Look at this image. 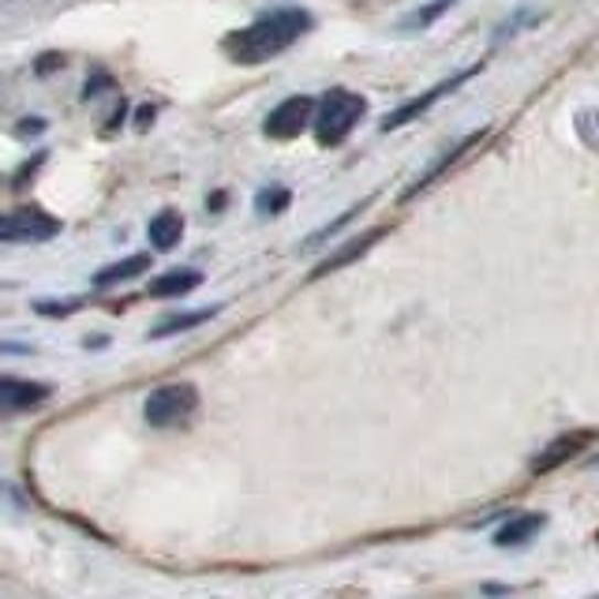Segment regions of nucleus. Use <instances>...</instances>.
Wrapping results in <instances>:
<instances>
[{
	"label": "nucleus",
	"mask_w": 599,
	"mask_h": 599,
	"mask_svg": "<svg viewBox=\"0 0 599 599\" xmlns=\"http://www.w3.org/2000/svg\"><path fill=\"white\" fill-rule=\"evenodd\" d=\"M217 315V308H199V311H180V315H169L161 319L154 330H150V338L161 341V338H173V334H184V330H195L203 327V322H211Z\"/></svg>",
	"instance_id": "obj_14"
},
{
	"label": "nucleus",
	"mask_w": 599,
	"mask_h": 599,
	"mask_svg": "<svg viewBox=\"0 0 599 599\" xmlns=\"http://www.w3.org/2000/svg\"><path fill=\"white\" fill-rule=\"evenodd\" d=\"M142 270H150V255H128V259H120L113 266H101V270L94 274V289H113V285L139 278Z\"/></svg>",
	"instance_id": "obj_13"
},
{
	"label": "nucleus",
	"mask_w": 599,
	"mask_h": 599,
	"mask_svg": "<svg viewBox=\"0 0 599 599\" xmlns=\"http://www.w3.org/2000/svg\"><path fill=\"white\" fill-rule=\"evenodd\" d=\"M101 87H113V79H109V75H90V83H87V90H83V98H94V94H98Z\"/></svg>",
	"instance_id": "obj_21"
},
{
	"label": "nucleus",
	"mask_w": 599,
	"mask_h": 599,
	"mask_svg": "<svg viewBox=\"0 0 599 599\" xmlns=\"http://www.w3.org/2000/svg\"><path fill=\"white\" fill-rule=\"evenodd\" d=\"M389 229H367V233H360V236H353V240L349 244H341L334 255H330V259H322L315 270H311V281L315 278H327V274H334V270H345L349 263H356L360 255H367L371 247H375L378 240H383Z\"/></svg>",
	"instance_id": "obj_8"
},
{
	"label": "nucleus",
	"mask_w": 599,
	"mask_h": 599,
	"mask_svg": "<svg viewBox=\"0 0 599 599\" xmlns=\"http://www.w3.org/2000/svg\"><path fill=\"white\" fill-rule=\"evenodd\" d=\"M150 117H154V106H142V109L136 113V124H139V128H147Z\"/></svg>",
	"instance_id": "obj_22"
},
{
	"label": "nucleus",
	"mask_w": 599,
	"mask_h": 599,
	"mask_svg": "<svg viewBox=\"0 0 599 599\" xmlns=\"http://www.w3.org/2000/svg\"><path fill=\"white\" fill-rule=\"evenodd\" d=\"M588 442H592V431L563 435V439H555V442L547 446V450H539V458L532 461V472H536V477H544V472H555L558 464H566L569 458H577V453H581Z\"/></svg>",
	"instance_id": "obj_9"
},
{
	"label": "nucleus",
	"mask_w": 599,
	"mask_h": 599,
	"mask_svg": "<svg viewBox=\"0 0 599 599\" xmlns=\"http://www.w3.org/2000/svg\"><path fill=\"white\" fill-rule=\"evenodd\" d=\"M360 211H364V203H360V206H353V211H345V214L338 217L334 225H327V229H322V233H315V236H311V240L303 244V247H319V244H327V236H334V233L341 229V225H349V222H353V217H356Z\"/></svg>",
	"instance_id": "obj_19"
},
{
	"label": "nucleus",
	"mask_w": 599,
	"mask_h": 599,
	"mask_svg": "<svg viewBox=\"0 0 599 599\" xmlns=\"http://www.w3.org/2000/svg\"><path fill=\"white\" fill-rule=\"evenodd\" d=\"M53 397V386L34 383V378L0 375V405L4 408H38Z\"/></svg>",
	"instance_id": "obj_7"
},
{
	"label": "nucleus",
	"mask_w": 599,
	"mask_h": 599,
	"mask_svg": "<svg viewBox=\"0 0 599 599\" xmlns=\"http://www.w3.org/2000/svg\"><path fill=\"white\" fill-rule=\"evenodd\" d=\"M180 236H184V217L177 211H165L150 222V244H154V252H173Z\"/></svg>",
	"instance_id": "obj_15"
},
{
	"label": "nucleus",
	"mask_w": 599,
	"mask_h": 599,
	"mask_svg": "<svg viewBox=\"0 0 599 599\" xmlns=\"http://www.w3.org/2000/svg\"><path fill=\"white\" fill-rule=\"evenodd\" d=\"M544 525H547L544 513H517V517H510L506 525L494 532V544H499V547H521V544H528V539L536 536Z\"/></svg>",
	"instance_id": "obj_11"
},
{
	"label": "nucleus",
	"mask_w": 599,
	"mask_h": 599,
	"mask_svg": "<svg viewBox=\"0 0 599 599\" xmlns=\"http://www.w3.org/2000/svg\"><path fill=\"white\" fill-rule=\"evenodd\" d=\"M453 4H458V0H431V4H424L420 12L408 19V26H431L435 19H439L442 12H450Z\"/></svg>",
	"instance_id": "obj_18"
},
{
	"label": "nucleus",
	"mask_w": 599,
	"mask_h": 599,
	"mask_svg": "<svg viewBox=\"0 0 599 599\" xmlns=\"http://www.w3.org/2000/svg\"><path fill=\"white\" fill-rule=\"evenodd\" d=\"M50 68H61V56H42V61H38V72H50Z\"/></svg>",
	"instance_id": "obj_23"
},
{
	"label": "nucleus",
	"mask_w": 599,
	"mask_h": 599,
	"mask_svg": "<svg viewBox=\"0 0 599 599\" xmlns=\"http://www.w3.org/2000/svg\"><path fill=\"white\" fill-rule=\"evenodd\" d=\"M42 131H45V120H42V117H26V120L15 128V136H42Z\"/></svg>",
	"instance_id": "obj_20"
},
{
	"label": "nucleus",
	"mask_w": 599,
	"mask_h": 599,
	"mask_svg": "<svg viewBox=\"0 0 599 599\" xmlns=\"http://www.w3.org/2000/svg\"><path fill=\"white\" fill-rule=\"evenodd\" d=\"M61 233V222L53 214L38 211V206H19L15 214H8V240H23V244H42L53 240Z\"/></svg>",
	"instance_id": "obj_6"
},
{
	"label": "nucleus",
	"mask_w": 599,
	"mask_h": 599,
	"mask_svg": "<svg viewBox=\"0 0 599 599\" xmlns=\"http://www.w3.org/2000/svg\"><path fill=\"white\" fill-rule=\"evenodd\" d=\"M483 139V131H477V136H469V139H461L458 142V147H450V150H446V154L439 158V161H435V165L431 169H427V173H420V180H416V184L413 188H405V195L402 199H413V195H420L424 192V188H431L435 184V180H439L442 173H446V169H450L453 165V161H461L464 154H469V150L472 147H477V142Z\"/></svg>",
	"instance_id": "obj_12"
},
{
	"label": "nucleus",
	"mask_w": 599,
	"mask_h": 599,
	"mask_svg": "<svg viewBox=\"0 0 599 599\" xmlns=\"http://www.w3.org/2000/svg\"><path fill=\"white\" fill-rule=\"evenodd\" d=\"M0 240H8V217L0 214Z\"/></svg>",
	"instance_id": "obj_24"
},
{
	"label": "nucleus",
	"mask_w": 599,
	"mask_h": 599,
	"mask_svg": "<svg viewBox=\"0 0 599 599\" xmlns=\"http://www.w3.org/2000/svg\"><path fill=\"white\" fill-rule=\"evenodd\" d=\"M311 31V15L303 8H278V12H266L255 23H247L244 31L225 38V53L236 64H263L270 56L289 50L292 42H300Z\"/></svg>",
	"instance_id": "obj_1"
},
{
	"label": "nucleus",
	"mask_w": 599,
	"mask_h": 599,
	"mask_svg": "<svg viewBox=\"0 0 599 599\" xmlns=\"http://www.w3.org/2000/svg\"><path fill=\"white\" fill-rule=\"evenodd\" d=\"M367 113V101L360 98V94L353 90H327L322 94V101L315 106V139L322 142V147H338L341 139L349 136V131L356 128L360 117Z\"/></svg>",
	"instance_id": "obj_2"
},
{
	"label": "nucleus",
	"mask_w": 599,
	"mask_h": 599,
	"mask_svg": "<svg viewBox=\"0 0 599 599\" xmlns=\"http://www.w3.org/2000/svg\"><path fill=\"white\" fill-rule=\"evenodd\" d=\"M315 117V101L308 94H297V98H285L278 109L266 117V136L270 139H297L303 128Z\"/></svg>",
	"instance_id": "obj_4"
},
{
	"label": "nucleus",
	"mask_w": 599,
	"mask_h": 599,
	"mask_svg": "<svg viewBox=\"0 0 599 599\" xmlns=\"http://www.w3.org/2000/svg\"><path fill=\"white\" fill-rule=\"evenodd\" d=\"M199 408V389L192 383H173V386H158L154 394L142 405L150 427H180L184 420H192V413Z\"/></svg>",
	"instance_id": "obj_3"
},
{
	"label": "nucleus",
	"mask_w": 599,
	"mask_h": 599,
	"mask_svg": "<svg viewBox=\"0 0 599 599\" xmlns=\"http://www.w3.org/2000/svg\"><path fill=\"white\" fill-rule=\"evenodd\" d=\"M203 285V274L192 270V266H180V270H169V274H158L150 281V297L158 300H177V297H188L192 289Z\"/></svg>",
	"instance_id": "obj_10"
},
{
	"label": "nucleus",
	"mask_w": 599,
	"mask_h": 599,
	"mask_svg": "<svg viewBox=\"0 0 599 599\" xmlns=\"http://www.w3.org/2000/svg\"><path fill=\"white\" fill-rule=\"evenodd\" d=\"M83 300H34V311L38 315H50V319H64L72 311H79Z\"/></svg>",
	"instance_id": "obj_17"
},
{
	"label": "nucleus",
	"mask_w": 599,
	"mask_h": 599,
	"mask_svg": "<svg viewBox=\"0 0 599 599\" xmlns=\"http://www.w3.org/2000/svg\"><path fill=\"white\" fill-rule=\"evenodd\" d=\"M289 203H292L289 188H263V192L255 195V211H263V214H281V211H289Z\"/></svg>",
	"instance_id": "obj_16"
},
{
	"label": "nucleus",
	"mask_w": 599,
	"mask_h": 599,
	"mask_svg": "<svg viewBox=\"0 0 599 599\" xmlns=\"http://www.w3.org/2000/svg\"><path fill=\"white\" fill-rule=\"evenodd\" d=\"M477 72H480V64H477V68H469V72H458V75H450V79H442V83H435V87L427 90V94H420V98L405 101L402 109H394V113H389V117L383 120V131H397V128H405L408 120H416V117H420V113H427V109H431L439 98H446V94H453V90L461 87V83H469Z\"/></svg>",
	"instance_id": "obj_5"
}]
</instances>
